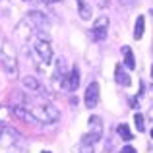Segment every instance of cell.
I'll use <instances>...</instances> for the list:
<instances>
[{
    "mask_svg": "<svg viewBox=\"0 0 153 153\" xmlns=\"http://www.w3.org/2000/svg\"><path fill=\"white\" fill-rule=\"evenodd\" d=\"M23 107L33 114V118L37 120V124H52L60 118L58 108L51 103H31V101H27Z\"/></svg>",
    "mask_w": 153,
    "mask_h": 153,
    "instance_id": "obj_1",
    "label": "cell"
},
{
    "mask_svg": "<svg viewBox=\"0 0 153 153\" xmlns=\"http://www.w3.org/2000/svg\"><path fill=\"white\" fill-rule=\"evenodd\" d=\"M0 62L8 76H18V60H16V49L12 47L10 41H4L0 47Z\"/></svg>",
    "mask_w": 153,
    "mask_h": 153,
    "instance_id": "obj_2",
    "label": "cell"
},
{
    "mask_svg": "<svg viewBox=\"0 0 153 153\" xmlns=\"http://www.w3.org/2000/svg\"><path fill=\"white\" fill-rule=\"evenodd\" d=\"M101 138H103V120H101V116H91L89 118V132L82 138V143L93 146Z\"/></svg>",
    "mask_w": 153,
    "mask_h": 153,
    "instance_id": "obj_3",
    "label": "cell"
},
{
    "mask_svg": "<svg viewBox=\"0 0 153 153\" xmlns=\"http://www.w3.org/2000/svg\"><path fill=\"white\" fill-rule=\"evenodd\" d=\"M19 142V134L6 122H0V147H10Z\"/></svg>",
    "mask_w": 153,
    "mask_h": 153,
    "instance_id": "obj_4",
    "label": "cell"
},
{
    "mask_svg": "<svg viewBox=\"0 0 153 153\" xmlns=\"http://www.w3.org/2000/svg\"><path fill=\"white\" fill-rule=\"evenodd\" d=\"M33 51H35V56H37L41 62L49 64L51 60H52V47H51L49 39H37V41H35Z\"/></svg>",
    "mask_w": 153,
    "mask_h": 153,
    "instance_id": "obj_5",
    "label": "cell"
},
{
    "mask_svg": "<svg viewBox=\"0 0 153 153\" xmlns=\"http://www.w3.org/2000/svg\"><path fill=\"white\" fill-rule=\"evenodd\" d=\"M25 19H27V22H29L37 31H41V33L49 35L51 23H49V19H47V16H45V14H41V12H29Z\"/></svg>",
    "mask_w": 153,
    "mask_h": 153,
    "instance_id": "obj_6",
    "label": "cell"
},
{
    "mask_svg": "<svg viewBox=\"0 0 153 153\" xmlns=\"http://www.w3.org/2000/svg\"><path fill=\"white\" fill-rule=\"evenodd\" d=\"M108 35V18L107 16H101V18L95 19L93 23V29H91V37L95 41H105Z\"/></svg>",
    "mask_w": 153,
    "mask_h": 153,
    "instance_id": "obj_7",
    "label": "cell"
},
{
    "mask_svg": "<svg viewBox=\"0 0 153 153\" xmlns=\"http://www.w3.org/2000/svg\"><path fill=\"white\" fill-rule=\"evenodd\" d=\"M99 101V83L97 82H91L85 89V107L87 108H93Z\"/></svg>",
    "mask_w": 153,
    "mask_h": 153,
    "instance_id": "obj_8",
    "label": "cell"
},
{
    "mask_svg": "<svg viewBox=\"0 0 153 153\" xmlns=\"http://www.w3.org/2000/svg\"><path fill=\"white\" fill-rule=\"evenodd\" d=\"M79 85V70L78 66H72L70 68V74L66 76V82H64V87H66L68 91H76Z\"/></svg>",
    "mask_w": 153,
    "mask_h": 153,
    "instance_id": "obj_9",
    "label": "cell"
},
{
    "mask_svg": "<svg viewBox=\"0 0 153 153\" xmlns=\"http://www.w3.org/2000/svg\"><path fill=\"white\" fill-rule=\"evenodd\" d=\"M22 83L25 89H29L31 93H39V91H43L41 83L37 82V78H33V76H25V78H22Z\"/></svg>",
    "mask_w": 153,
    "mask_h": 153,
    "instance_id": "obj_10",
    "label": "cell"
},
{
    "mask_svg": "<svg viewBox=\"0 0 153 153\" xmlns=\"http://www.w3.org/2000/svg\"><path fill=\"white\" fill-rule=\"evenodd\" d=\"M114 76H116V83H120V85H124V87H128L130 85V76L126 74V72L122 70V66H116V72H114Z\"/></svg>",
    "mask_w": 153,
    "mask_h": 153,
    "instance_id": "obj_11",
    "label": "cell"
},
{
    "mask_svg": "<svg viewBox=\"0 0 153 153\" xmlns=\"http://www.w3.org/2000/svg\"><path fill=\"white\" fill-rule=\"evenodd\" d=\"M122 54H124V64H126V68L134 70V68H136V60H134V54H132V49L124 45L122 47Z\"/></svg>",
    "mask_w": 153,
    "mask_h": 153,
    "instance_id": "obj_12",
    "label": "cell"
},
{
    "mask_svg": "<svg viewBox=\"0 0 153 153\" xmlns=\"http://www.w3.org/2000/svg\"><path fill=\"white\" fill-rule=\"evenodd\" d=\"M143 29H146V18H143V16H140V18L136 19V27H134V39H142V35H143Z\"/></svg>",
    "mask_w": 153,
    "mask_h": 153,
    "instance_id": "obj_13",
    "label": "cell"
},
{
    "mask_svg": "<svg viewBox=\"0 0 153 153\" xmlns=\"http://www.w3.org/2000/svg\"><path fill=\"white\" fill-rule=\"evenodd\" d=\"M78 8H79L82 19H89L91 18V8H89V4H87L85 0H78Z\"/></svg>",
    "mask_w": 153,
    "mask_h": 153,
    "instance_id": "obj_14",
    "label": "cell"
},
{
    "mask_svg": "<svg viewBox=\"0 0 153 153\" xmlns=\"http://www.w3.org/2000/svg\"><path fill=\"white\" fill-rule=\"evenodd\" d=\"M116 132H118V136L122 140H132V132H130V128H128V124H118V128H116Z\"/></svg>",
    "mask_w": 153,
    "mask_h": 153,
    "instance_id": "obj_15",
    "label": "cell"
},
{
    "mask_svg": "<svg viewBox=\"0 0 153 153\" xmlns=\"http://www.w3.org/2000/svg\"><path fill=\"white\" fill-rule=\"evenodd\" d=\"M134 122H136L138 132H143V130H146V124H143V116L142 114H134Z\"/></svg>",
    "mask_w": 153,
    "mask_h": 153,
    "instance_id": "obj_16",
    "label": "cell"
},
{
    "mask_svg": "<svg viewBox=\"0 0 153 153\" xmlns=\"http://www.w3.org/2000/svg\"><path fill=\"white\" fill-rule=\"evenodd\" d=\"M79 153H93V146H89V143H79Z\"/></svg>",
    "mask_w": 153,
    "mask_h": 153,
    "instance_id": "obj_17",
    "label": "cell"
},
{
    "mask_svg": "<svg viewBox=\"0 0 153 153\" xmlns=\"http://www.w3.org/2000/svg\"><path fill=\"white\" fill-rule=\"evenodd\" d=\"M120 153H136V149H134L132 146H124V147H122V151H120Z\"/></svg>",
    "mask_w": 153,
    "mask_h": 153,
    "instance_id": "obj_18",
    "label": "cell"
},
{
    "mask_svg": "<svg viewBox=\"0 0 153 153\" xmlns=\"http://www.w3.org/2000/svg\"><path fill=\"white\" fill-rule=\"evenodd\" d=\"M120 2H122V4H128V6H132V4H134V0H120Z\"/></svg>",
    "mask_w": 153,
    "mask_h": 153,
    "instance_id": "obj_19",
    "label": "cell"
},
{
    "mask_svg": "<svg viewBox=\"0 0 153 153\" xmlns=\"http://www.w3.org/2000/svg\"><path fill=\"white\" fill-rule=\"evenodd\" d=\"M151 140H153V128H151Z\"/></svg>",
    "mask_w": 153,
    "mask_h": 153,
    "instance_id": "obj_20",
    "label": "cell"
},
{
    "mask_svg": "<svg viewBox=\"0 0 153 153\" xmlns=\"http://www.w3.org/2000/svg\"><path fill=\"white\" fill-rule=\"evenodd\" d=\"M151 76H153V68H151Z\"/></svg>",
    "mask_w": 153,
    "mask_h": 153,
    "instance_id": "obj_21",
    "label": "cell"
},
{
    "mask_svg": "<svg viewBox=\"0 0 153 153\" xmlns=\"http://www.w3.org/2000/svg\"><path fill=\"white\" fill-rule=\"evenodd\" d=\"M43 153H51V151H43Z\"/></svg>",
    "mask_w": 153,
    "mask_h": 153,
    "instance_id": "obj_22",
    "label": "cell"
}]
</instances>
